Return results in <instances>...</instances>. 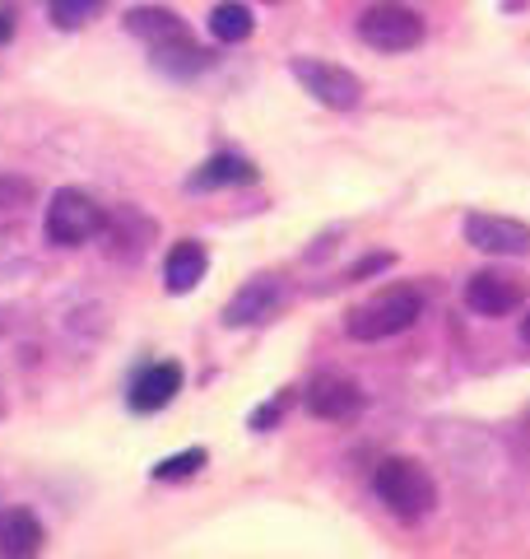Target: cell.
<instances>
[{
	"label": "cell",
	"instance_id": "ac0fdd59",
	"mask_svg": "<svg viewBox=\"0 0 530 559\" xmlns=\"http://www.w3.org/2000/svg\"><path fill=\"white\" fill-rule=\"evenodd\" d=\"M103 10V0H47V14H51V24L57 28H84L94 14Z\"/></svg>",
	"mask_w": 530,
	"mask_h": 559
},
{
	"label": "cell",
	"instance_id": "3957f363",
	"mask_svg": "<svg viewBox=\"0 0 530 559\" xmlns=\"http://www.w3.org/2000/svg\"><path fill=\"white\" fill-rule=\"evenodd\" d=\"M103 219H108V210L88 197V191L61 187V191H51L43 229H47V242H57V248H84L88 238L103 234Z\"/></svg>",
	"mask_w": 530,
	"mask_h": 559
},
{
	"label": "cell",
	"instance_id": "7a4b0ae2",
	"mask_svg": "<svg viewBox=\"0 0 530 559\" xmlns=\"http://www.w3.org/2000/svg\"><path fill=\"white\" fill-rule=\"evenodd\" d=\"M377 499L392 509L400 522H423L437 509V480L429 476V466L414 457H386L373 476Z\"/></svg>",
	"mask_w": 530,
	"mask_h": 559
},
{
	"label": "cell",
	"instance_id": "e0dca14e",
	"mask_svg": "<svg viewBox=\"0 0 530 559\" xmlns=\"http://www.w3.org/2000/svg\"><path fill=\"white\" fill-rule=\"evenodd\" d=\"M252 28H256L252 10L238 5V0H224V5L209 10V33H215L219 43H246L252 38Z\"/></svg>",
	"mask_w": 530,
	"mask_h": 559
},
{
	"label": "cell",
	"instance_id": "cb8c5ba5",
	"mask_svg": "<svg viewBox=\"0 0 530 559\" xmlns=\"http://www.w3.org/2000/svg\"><path fill=\"white\" fill-rule=\"evenodd\" d=\"M0 415H5V401H0Z\"/></svg>",
	"mask_w": 530,
	"mask_h": 559
},
{
	"label": "cell",
	"instance_id": "603a6c76",
	"mask_svg": "<svg viewBox=\"0 0 530 559\" xmlns=\"http://www.w3.org/2000/svg\"><path fill=\"white\" fill-rule=\"evenodd\" d=\"M521 336L530 341V312H526V318H521Z\"/></svg>",
	"mask_w": 530,
	"mask_h": 559
},
{
	"label": "cell",
	"instance_id": "52a82bcc",
	"mask_svg": "<svg viewBox=\"0 0 530 559\" xmlns=\"http://www.w3.org/2000/svg\"><path fill=\"white\" fill-rule=\"evenodd\" d=\"M466 242L489 257H530V224L511 215H466Z\"/></svg>",
	"mask_w": 530,
	"mask_h": 559
},
{
	"label": "cell",
	"instance_id": "2e32d148",
	"mask_svg": "<svg viewBox=\"0 0 530 559\" xmlns=\"http://www.w3.org/2000/svg\"><path fill=\"white\" fill-rule=\"evenodd\" d=\"M38 205V187L20 173H0V234L14 229V224H24V215Z\"/></svg>",
	"mask_w": 530,
	"mask_h": 559
},
{
	"label": "cell",
	"instance_id": "ba28073f",
	"mask_svg": "<svg viewBox=\"0 0 530 559\" xmlns=\"http://www.w3.org/2000/svg\"><path fill=\"white\" fill-rule=\"evenodd\" d=\"M363 406H368L363 388L353 378H345V373H322V378H312V388H308V411L316 419H330V425H349V419H359Z\"/></svg>",
	"mask_w": 530,
	"mask_h": 559
},
{
	"label": "cell",
	"instance_id": "44dd1931",
	"mask_svg": "<svg viewBox=\"0 0 530 559\" xmlns=\"http://www.w3.org/2000/svg\"><path fill=\"white\" fill-rule=\"evenodd\" d=\"M386 266H392V252H377V257H368V261H359V266H353L345 280H368V275H373V271H386Z\"/></svg>",
	"mask_w": 530,
	"mask_h": 559
},
{
	"label": "cell",
	"instance_id": "6da1fadb",
	"mask_svg": "<svg viewBox=\"0 0 530 559\" xmlns=\"http://www.w3.org/2000/svg\"><path fill=\"white\" fill-rule=\"evenodd\" d=\"M419 318H423V294L414 285H386L349 312L345 331H349V341L373 345V341H392L400 331H410Z\"/></svg>",
	"mask_w": 530,
	"mask_h": 559
},
{
	"label": "cell",
	"instance_id": "8fae6325",
	"mask_svg": "<svg viewBox=\"0 0 530 559\" xmlns=\"http://www.w3.org/2000/svg\"><path fill=\"white\" fill-rule=\"evenodd\" d=\"M103 238H108V252L117 261H135V257H145V248L154 242V224L140 215L135 205H127L121 215L103 219Z\"/></svg>",
	"mask_w": 530,
	"mask_h": 559
},
{
	"label": "cell",
	"instance_id": "5b68a950",
	"mask_svg": "<svg viewBox=\"0 0 530 559\" xmlns=\"http://www.w3.org/2000/svg\"><path fill=\"white\" fill-rule=\"evenodd\" d=\"M289 70H293V80L330 112H349V108H359V103H363V80L353 75V70H345V66H335V61L293 57Z\"/></svg>",
	"mask_w": 530,
	"mask_h": 559
},
{
	"label": "cell",
	"instance_id": "ffe728a7",
	"mask_svg": "<svg viewBox=\"0 0 530 559\" xmlns=\"http://www.w3.org/2000/svg\"><path fill=\"white\" fill-rule=\"evenodd\" d=\"M285 406H289V392L285 396H275V401H265V406L252 415V429H270L279 415H285Z\"/></svg>",
	"mask_w": 530,
	"mask_h": 559
},
{
	"label": "cell",
	"instance_id": "5bb4252c",
	"mask_svg": "<svg viewBox=\"0 0 530 559\" xmlns=\"http://www.w3.org/2000/svg\"><path fill=\"white\" fill-rule=\"evenodd\" d=\"M43 550V522L28 509H0V555H38Z\"/></svg>",
	"mask_w": 530,
	"mask_h": 559
},
{
	"label": "cell",
	"instance_id": "7c38bea8",
	"mask_svg": "<svg viewBox=\"0 0 530 559\" xmlns=\"http://www.w3.org/2000/svg\"><path fill=\"white\" fill-rule=\"evenodd\" d=\"M205 271H209L205 242L182 238V242H172V252L164 261V285H168V294H191L205 280Z\"/></svg>",
	"mask_w": 530,
	"mask_h": 559
},
{
	"label": "cell",
	"instance_id": "9a60e30c",
	"mask_svg": "<svg viewBox=\"0 0 530 559\" xmlns=\"http://www.w3.org/2000/svg\"><path fill=\"white\" fill-rule=\"evenodd\" d=\"M246 182H256V168L238 159V154H215V159H205L186 178L191 191H219V187H246Z\"/></svg>",
	"mask_w": 530,
	"mask_h": 559
},
{
	"label": "cell",
	"instance_id": "277c9868",
	"mask_svg": "<svg viewBox=\"0 0 530 559\" xmlns=\"http://www.w3.org/2000/svg\"><path fill=\"white\" fill-rule=\"evenodd\" d=\"M359 38L363 47L400 57V51H414L423 43V20L400 0H382V5H368L359 14Z\"/></svg>",
	"mask_w": 530,
	"mask_h": 559
},
{
	"label": "cell",
	"instance_id": "9c48e42d",
	"mask_svg": "<svg viewBox=\"0 0 530 559\" xmlns=\"http://www.w3.org/2000/svg\"><path fill=\"white\" fill-rule=\"evenodd\" d=\"M279 280L275 275H256V280H246V285L228 299L224 308V326H256L265 318H275V308H279Z\"/></svg>",
	"mask_w": 530,
	"mask_h": 559
},
{
	"label": "cell",
	"instance_id": "7402d4cb",
	"mask_svg": "<svg viewBox=\"0 0 530 559\" xmlns=\"http://www.w3.org/2000/svg\"><path fill=\"white\" fill-rule=\"evenodd\" d=\"M10 38H14V14L0 5V43H10Z\"/></svg>",
	"mask_w": 530,
	"mask_h": 559
},
{
	"label": "cell",
	"instance_id": "8992f818",
	"mask_svg": "<svg viewBox=\"0 0 530 559\" xmlns=\"http://www.w3.org/2000/svg\"><path fill=\"white\" fill-rule=\"evenodd\" d=\"M526 294H530L526 280L511 271H498V266L474 271L466 280V308L474 318H507V312H517L526 304Z\"/></svg>",
	"mask_w": 530,
	"mask_h": 559
},
{
	"label": "cell",
	"instance_id": "30bf717a",
	"mask_svg": "<svg viewBox=\"0 0 530 559\" xmlns=\"http://www.w3.org/2000/svg\"><path fill=\"white\" fill-rule=\"evenodd\" d=\"M177 392H182V364H172V359L149 364V369H140L131 382V411L154 415V411H164Z\"/></svg>",
	"mask_w": 530,
	"mask_h": 559
},
{
	"label": "cell",
	"instance_id": "4fadbf2b",
	"mask_svg": "<svg viewBox=\"0 0 530 559\" xmlns=\"http://www.w3.org/2000/svg\"><path fill=\"white\" fill-rule=\"evenodd\" d=\"M127 33H135V38L145 43L149 51H164V47H172V43H186V38H191V28L177 20L172 10H154V5L131 10V14H127Z\"/></svg>",
	"mask_w": 530,
	"mask_h": 559
},
{
	"label": "cell",
	"instance_id": "d6986e66",
	"mask_svg": "<svg viewBox=\"0 0 530 559\" xmlns=\"http://www.w3.org/2000/svg\"><path fill=\"white\" fill-rule=\"evenodd\" d=\"M205 466V448H186V452H177V457H164L154 466V480H186V476H196V471Z\"/></svg>",
	"mask_w": 530,
	"mask_h": 559
}]
</instances>
